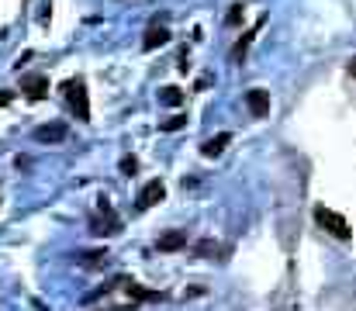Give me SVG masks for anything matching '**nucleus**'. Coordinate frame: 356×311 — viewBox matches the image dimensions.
<instances>
[{
  "mask_svg": "<svg viewBox=\"0 0 356 311\" xmlns=\"http://www.w3.org/2000/svg\"><path fill=\"white\" fill-rule=\"evenodd\" d=\"M315 221L329 232V235H336V239H350V221L339 214V211H332V207H315Z\"/></svg>",
  "mask_w": 356,
  "mask_h": 311,
  "instance_id": "nucleus-1",
  "label": "nucleus"
},
{
  "mask_svg": "<svg viewBox=\"0 0 356 311\" xmlns=\"http://www.w3.org/2000/svg\"><path fill=\"white\" fill-rule=\"evenodd\" d=\"M63 94H66V101H70V107L76 111L80 121H90V101H87L83 80H66V83H63Z\"/></svg>",
  "mask_w": 356,
  "mask_h": 311,
  "instance_id": "nucleus-2",
  "label": "nucleus"
},
{
  "mask_svg": "<svg viewBox=\"0 0 356 311\" xmlns=\"http://www.w3.org/2000/svg\"><path fill=\"white\" fill-rule=\"evenodd\" d=\"M245 107H249L252 118H266L270 114V94L266 90H249L245 94Z\"/></svg>",
  "mask_w": 356,
  "mask_h": 311,
  "instance_id": "nucleus-3",
  "label": "nucleus"
},
{
  "mask_svg": "<svg viewBox=\"0 0 356 311\" xmlns=\"http://www.w3.org/2000/svg\"><path fill=\"white\" fill-rule=\"evenodd\" d=\"M21 90H24L31 101H42V97L49 94V80L38 77V73H35V77H21Z\"/></svg>",
  "mask_w": 356,
  "mask_h": 311,
  "instance_id": "nucleus-4",
  "label": "nucleus"
},
{
  "mask_svg": "<svg viewBox=\"0 0 356 311\" xmlns=\"http://www.w3.org/2000/svg\"><path fill=\"white\" fill-rule=\"evenodd\" d=\"M166 198V187L159 184V180H149L145 187H142V194H138V207H152V205H159Z\"/></svg>",
  "mask_w": 356,
  "mask_h": 311,
  "instance_id": "nucleus-5",
  "label": "nucleus"
},
{
  "mask_svg": "<svg viewBox=\"0 0 356 311\" xmlns=\"http://www.w3.org/2000/svg\"><path fill=\"white\" fill-rule=\"evenodd\" d=\"M166 42H170V31L152 24V28L145 31V38H142V49H145V52H152V49H159V45H166Z\"/></svg>",
  "mask_w": 356,
  "mask_h": 311,
  "instance_id": "nucleus-6",
  "label": "nucleus"
},
{
  "mask_svg": "<svg viewBox=\"0 0 356 311\" xmlns=\"http://www.w3.org/2000/svg\"><path fill=\"white\" fill-rule=\"evenodd\" d=\"M229 142H232V135H229V131H222V135L208 138V142L201 145V152H204L208 159H215V156H222V152H225V145H229Z\"/></svg>",
  "mask_w": 356,
  "mask_h": 311,
  "instance_id": "nucleus-7",
  "label": "nucleus"
},
{
  "mask_svg": "<svg viewBox=\"0 0 356 311\" xmlns=\"http://www.w3.org/2000/svg\"><path fill=\"white\" fill-rule=\"evenodd\" d=\"M35 138H38V142H63V138H66V125H42V128L35 131Z\"/></svg>",
  "mask_w": 356,
  "mask_h": 311,
  "instance_id": "nucleus-8",
  "label": "nucleus"
},
{
  "mask_svg": "<svg viewBox=\"0 0 356 311\" xmlns=\"http://www.w3.org/2000/svg\"><path fill=\"white\" fill-rule=\"evenodd\" d=\"M184 246H187V235H184V232H170V235L159 239V253H177V249H184Z\"/></svg>",
  "mask_w": 356,
  "mask_h": 311,
  "instance_id": "nucleus-9",
  "label": "nucleus"
},
{
  "mask_svg": "<svg viewBox=\"0 0 356 311\" xmlns=\"http://www.w3.org/2000/svg\"><path fill=\"white\" fill-rule=\"evenodd\" d=\"M159 101H163V104H170V107H173V104H180V101H184V94H180L177 87H166V90L159 94Z\"/></svg>",
  "mask_w": 356,
  "mask_h": 311,
  "instance_id": "nucleus-10",
  "label": "nucleus"
},
{
  "mask_svg": "<svg viewBox=\"0 0 356 311\" xmlns=\"http://www.w3.org/2000/svg\"><path fill=\"white\" fill-rule=\"evenodd\" d=\"M184 121H187V118H170V121H163L159 128H163V131H177V128H184Z\"/></svg>",
  "mask_w": 356,
  "mask_h": 311,
  "instance_id": "nucleus-11",
  "label": "nucleus"
},
{
  "mask_svg": "<svg viewBox=\"0 0 356 311\" xmlns=\"http://www.w3.org/2000/svg\"><path fill=\"white\" fill-rule=\"evenodd\" d=\"M121 170H124V173L131 177V173L138 170V163H135V156H124V159H121Z\"/></svg>",
  "mask_w": 356,
  "mask_h": 311,
  "instance_id": "nucleus-12",
  "label": "nucleus"
},
{
  "mask_svg": "<svg viewBox=\"0 0 356 311\" xmlns=\"http://www.w3.org/2000/svg\"><path fill=\"white\" fill-rule=\"evenodd\" d=\"M3 104H10V94H0V107H3Z\"/></svg>",
  "mask_w": 356,
  "mask_h": 311,
  "instance_id": "nucleus-13",
  "label": "nucleus"
},
{
  "mask_svg": "<svg viewBox=\"0 0 356 311\" xmlns=\"http://www.w3.org/2000/svg\"><path fill=\"white\" fill-rule=\"evenodd\" d=\"M350 77H356V59H350Z\"/></svg>",
  "mask_w": 356,
  "mask_h": 311,
  "instance_id": "nucleus-14",
  "label": "nucleus"
}]
</instances>
